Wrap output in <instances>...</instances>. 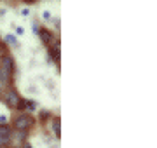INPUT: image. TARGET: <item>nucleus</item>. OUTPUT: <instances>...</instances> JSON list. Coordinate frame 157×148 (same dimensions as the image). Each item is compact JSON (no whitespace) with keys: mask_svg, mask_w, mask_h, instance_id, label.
Here are the masks:
<instances>
[{"mask_svg":"<svg viewBox=\"0 0 157 148\" xmlns=\"http://www.w3.org/2000/svg\"><path fill=\"white\" fill-rule=\"evenodd\" d=\"M33 124H35V119L32 117V113H19L12 120L14 131H21V132H28V129L33 127Z\"/></svg>","mask_w":157,"mask_h":148,"instance_id":"1","label":"nucleus"},{"mask_svg":"<svg viewBox=\"0 0 157 148\" xmlns=\"http://www.w3.org/2000/svg\"><path fill=\"white\" fill-rule=\"evenodd\" d=\"M0 68L4 70L7 75H14V57L11 56V54H6V56H2V59H0Z\"/></svg>","mask_w":157,"mask_h":148,"instance_id":"2","label":"nucleus"},{"mask_svg":"<svg viewBox=\"0 0 157 148\" xmlns=\"http://www.w3.org/2000/svg\"><path fill=\"white\" fill-rule=\"evenodd\" d=\"M19 101H21V96L17 94V91L9 89L7 94H6V105H7V106H9V108H17Z\"/></svg>","mask_w":157,"mask_h":148,"instance_id":"3","label":"nucleus"},{"mask_svg":"<svg viewBox=\"0 0 157 148\" xmlns=\"http://www.w3.org/2000/svg\"><path fill=\"white\" fill-rule=\"evenodd\" d=\"M39 37H40V40H42V44H45V46L52 44V40H54V35L51 33L47 28H40L39 30Z\"/></svg>","mask_w":157,"mask_h":148,"instance_id":"4","label":"nucleus"},{"mask_svg":"<svg viewBox=\"0 0 157 148\" xmlns=\"http://www.w3.org/2000/svg\"><path fill=\"white\" fill-rule=\"evenodd\" d=\"M0 138H4V139H11L12 138V131H11V127H9L7 124L0 125Z\"/></svg>","mask_w":157,"mask_h":148,"instance_id":"5","label":"nucleus"},{"mask_svg":"<svg viewBox=\"0 0 157 148\" xmlns=\"http://www.w3.org/2000/svg\"><path fill=\"white\" fill-rule=\"evenodd\" d=\"M49 56L54 59V61H59L61 57V52H59V44H56V47H51L49 49Z\"/></svg>","mask_w":157,"mask_h":148,"instance_id":"6","label":"nucleus"},{"mask_svg":"<svg viewBox=\"0 0 157 148\" xmlns=\"http://www.w3.org/2000/svg\"><path fill=\"white\" fill-rule=\"evenodd\" d=\"M59 124H61V120H59V117H56V119H52V132L56 134V138L61 136V131H59Z\"/></svg>","mask_w":157,"mask_h":148,"instance_id":"7","label":"nucleus"},{"mask_svg":"<svg viewBox=\"0 0 157 148\" xmlns=\"http://www.w3.org/2000/svg\"><path fill=\"white\" fill-rule=\"evenodd\" d=\"M4 40H6V42L9 44V46H17V44H19V42H17V39H16V37H14L12 33L6 35V39H4Z\"/></svg>","mask_w":157,"mask_h":148,"instance_id":"8","label":"nucleus"},{"mask_svg":"<svg viewBox=\"0 0 157 148\" xmlns=\"http://www.w3.org/2000/svg\"><path fill=\"white\" fill-rule=\"evenodd\" d=\"M25 108H26V110H35V108H37V105H35L33 101H28V99H25Z\"/></svg>","mask_w":157,"mask_h":148,"instance_id":"9","label":"nucleus"},{"mask_svg":"<svg viewBox=\"0 0 157 148\" xmlns=\"http://www.w3.org/2000/svg\"><path fill=\"white\" fill-rule=\"evenodd\" d=\"M42 19L49 21V19H51V12H49V11H44V12H42Z\"/></svg>","mask_w":157,"mask_h":148,"instance_id":"10","label":"nucleus"},{"mask_svg":"<svg viewBox=\"0 0 157 148\" xmlns=\"http://www.w3.org/2000/svg\"><path fill=\"white\" fill-rule=\"evenodd\" d=\"M6 54H7V52H6V46L0 42V56H6Z\"/></svg>","mask_w":157,"mask_h":148,"instance_id":"11","label":"nucleus"},{"mask_svg":"<svg viewBox=\"0 0 157 148\" xmlns=\"http://www.w3.org/2000/svg\"><path fill=\"white\" fill-rule=\"evenodd\" d=\"M16 33L17 35H23V33H25V28H23V26H16Z\"/></svg>","mask_w":157,"mask_h":148,"instance_id":"12","label":"nucleus"},{"mask_svg":"<svg viewBox=\"0 0 157 148\" xmlns=\"http://www.w3.org/2000/svg\"><path fill=\"white\" fill-rule=\"evenodd\" d=\"M21 14H23L25 17H28V16H30V9H23V11H21Z\"/></svg>","mask_w":157,"mask_h":148,"instance_id":"13","label":"nucleus"},{"mask_svg":"<svg viewBox=\"0 0 157 148\" xmlns=\"http://www.w3.org/2000/svg\"><path fill=\"white\" fill-rule=\"evenodd\" d=\"M6 122H7V117H6V115H0V125L6 124Z\"/></svg>","mask_w":157,"mask_h":148,"instance_id":"14","label":"nucleus"},{"mask_svg":"<svg viewBox=\"0 0 157 148\" xmlns=\"http://www.w3.org/2000/svg\"><path fill=\"white\" fill-rule=\"evenodd\" d=\"M47 117H49V115H47V112H42V113H40V120H45Z\"/></svg>","mask_w":157,"mask_h":148,"instance_id":"15","label":"nucleus"},{"mask_svg":"<svg viewBox=\"0 0 157 148\" xmlns=\"http://www.w3.org/2000/svg\"><path fill=\"white\" fill-rule=\"evenodd\" d=\"M26 6H32V4H37V0H25Z\"/></svg>","mask_w":157,"mask_h":148,"instance_id":"16","label":"nucleus"},{"mask_svg":"<svg viewBox=\"0 0 157 148\" xmlns=\"http://www.w3.org/2000/svg\"><path fill=\"white\" fill-rule=\"evenodd\" d=\"M23 148H33V146H32V145H30V143L26 141V143H23Z\"/></svg>","mask_w":157,"mask_h":148,"instance_id":"17","label":"nucleus"}]
</instances>
